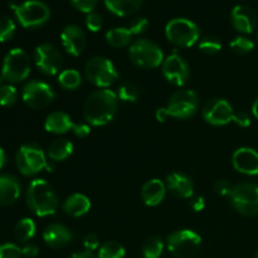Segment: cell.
Listing matches in <instances>:
<instances>
[{
	"mask_svg": "<svg viewBox=\"0 0 258 258\" xmlns=\"http://www.w3.org/2000/svg\"><path fill=\"white\" fill-rule=\"evenodd\" d=\"M63 211L70 217H82L87 214L91 209V202L86 196L80 193H75L68 197L62 206Z\"/></svg>",
	"mask_w": 258,
	"mask_h": 258,
	"instance_id": "cell-23",
	"label": "cell"
},
{
	"mask_svg": "<svg viewBox=\"0 0 258 258\" xmlns=\"http://www.w3.org/2000/svg\"><path fill=\"white\" fill-rule=\"evenodd\" d=\"M22 252L23 256L25 257H35L38 254V252H39V249H38V247L34 246V244H27L25 247H23Z\"/></svg>",
	"mask_w": 258,
	"mask_h": 258,
	"instance_id": "cell-46",
	"label": "cell"
},
{
	"mask_svg": "<svg viewBox=\"0 0 258 258\" xmlns=\"http://www.w3.org/2000/svg\"><path fill=\"white\" fill-rule=\"evenodd\" d=\"M254 258H258V251L256 252V254H254Z\"/></svg>",
	"mask_w": 258,
	"mask_h": 258,
	"instance_id": "cell-51",
	"label": "cell"
},
{
	"mask_svg": "<svg viewBox=\"0 0 258 258\" xmlns=\"http://www.w3.org/2000/svg\"><path fill=\"white\" fill-rule=\"evenodd\" d=\"M81 75L76 70H64L58 76V82L64 90H76L81 86Z\"/></svg>",
	"mask_w": 258,
	"mask_h": 258,
	"instance_id": "cell-29",
	"label": "cell"
},
{
	"mask_svg": "<svg viewBox=\"0 0 258 258\" xmlns=\"http://www.w3.org/2000/svg\"><path fill=\"white\" fill-rule=\"evenodd\" d=\"M83 246H85L86 251H96L98 248V246H100V238L97 237V234L88 233L83 238Z\"/></svg>",
	"mask_w": 258,
	"mask_h": 258,
	"instance_id": "cell-42",
	"label": "cell"
},
{
	"mask_svg": "<svg viewBox=\"0 0 258 258\" xmlns=\"http://www.w3.org/2000/svg\"><path fill=\"white\" fill-rule=\"evenodd\" d=\"M43 239L52 248H62L72 241V233L63 224L52 223L43 232Z\"/></svg>",
	"mask_w": 258,
	"mask_h": 258,
	"instance_id": "cell-20",
	"label": "cell"
},
{
	"mask_svg": "<svg viewBox=\"0 0 258 258\" xmlns=\"http://www.w3.org/2000/svg\"><path fill=\"white\" fill-rule=\"evenodd\" d=\"M166 188L178 198L190 199L194 193V184L188 175L181 173H171L166 176Z\"/></svg>",
	"mask_w": 258,
	"mask_h": 258,
	"instance_id": "cell-19",
	"label": "cell"
},
{
	"mask_svg": "<svg viewBox=\"0 0 258 258\" xmlns=\"http://www.w3.org/2000/svg\"><path fill=\"white\" fill-rule=\"evenodd\" d=\"M189 206L194 212H202L206 207V201L201 196H193L189 199Z\"/></svg>",
	"mask_w": 258,
	"mask_h": 258,
	"instance_id": "cell-44",
	"label": "cell"
},
{
	"mask_svg": "<svg viewBox=\"0 0 258 258\" xmlns=\"http://www.w3.org/2000/svg\"><path fill=\"white\" fill-rule=\"evenodd\" d=\"M131 60L140 68H156L164 62V54L158 44L148 39H139L128 49Z\"/></svg>",
	"mask_w": 258,
	"mask_h": 258,
	"instance_id": "cell-8",
	"label": "cell"
},
{
	"mask_svg": "<svg viewBox=\"0 0 258 258\" xmlns=\"http://www.w3.org/2000/svg\"><path fill=\"white\" fill-rule=\"evenodd\" d=\"M204 120L214 126H223L233 121V108L223 98H212L203 106Z\"/></svg>",
	"mask_w": 258,
	"mask_h": 258,
	"instance_id": "cell-14",
	"label": "cell"
},
{
	"mask_svg": "<svg viewBox=\"0 0 258 258\" xmlns=\"http://www.w3.org/2000/svg\"><path fill=\"white\" fill-rule=\"evenodd\" d=\"M232 163L237 171L246 175L258 174V153L251 148H241L234 151Z\"/></svg>",
	"mask_w": 258,
	"mask_h": 258,
	"instance_id": "cell-17",
	"label": "cell"
},
{
	"mask_svg": "<svg viewBox=\"0 0 258 258\" xmlns=\"http://www.w3.org/2000/svg\"><path fill=\"white\" fill-rule=\"evenodd\" d=\"M252 112H253L254 117L258 118V98L256 101H254L253 106H252Z\"/></svg>",
	"mask_w": 258,
	"mask_h": 258,
	"instance_id": "cell-50",
	"label": "cell"
},
{
	"mask_svg": "<svg viewBox=\"0 0 258 258\" xmlns=\"http://www.w3.org/2000/svg\"><path fill=\"white\" fill-rule=\"evenodd\" d=\"M233 121L241 127H248L251 125V116L244 111H239L233 115Z\"/></svg>",
	"mask_w": 258,
	"mask_h": 258,
	"instance_id": "cell-43",
	"label": "cell"
},
{
	"mask_svg": "<svg viewBox=\"0 0 258 258\" xmlns=\"http://www.w3.org/2000/svg\"><path fill=\"white\" fill-rule=\"evenodd\" d=\"M198 47L206 54H216L222 49V43L216 35H207L199 42Z\"/></svg>",
	"mask_w": 258,
	"mask_h": 258,
	"instance_id": "cell-33",
	"label": "cell"
},
{
	"mask_svg": "<svg viewBox=\"0 0 258 258\" xmlns=\"http://www.w3.org/2000/svg\"><path fill=\"white\" fill-rule=\"evenodd\" d=\"M229 198L238 213L247 217L258 214V185L256 184L242 183L233 186Z\"/></svg>",
	"mask_w": 258,
	"mask_h": 258,
	"instance_id": "cell-10",
	"label": "cell"
},
{
	"mask_svg": "<svg viewBox=\"0 0 258 258\" xmlns=\"http://www.w3.org/2000/svg\"><path fill=\"white\" fill-rule=\"evenodd\" d=\"M168 117H169V115H168V112H166L165 107L158 108V111H156V120H158L159 122H164V121H165Z\"/></svg>",
	"mask_w": 258,
	"mask_h": 258,
	"instance_id": "cell-47",
	"label": "cell"
},
{
	"mask_svg": "<svg viewBox=\"0 0 258 258\" xmlns=\"http://www.w3.org/2000/svg\"><path fill=\"white\" fill-rule=\"evenodd\" d=\"M231 22L234 29L243 34H249L257 25V15L253 9L246 5H237L231 13Z\"/></svg>",
	"mask_w": 258,
	"mask_h": 258,
	"instance_id": "cell-18",
	"label": "cell"
},
{
	"mask_svg": "<svg viewBox=\"0 0 258 258\" xmlns=\"http://www.w3.org/2000/svg\"><path fill=\"white\" fill-rule=\"evenodd\" d=\"M5 163H7V154H5L4 149L0 148V170L4 168Z\"/></svg>",
	"mask_w": 258,
	"mask_h": 258,
	"instance_id": "cell-49",
	"label": "cell"
},
{
	"mask_svg": "<svg viewBox=\"0 0 258 258\" xmlns=\"http://www.w3.org/2000/svg\"><path fill=\"white\" fill-rule=\"evenodd\" d=\"M125 248L122 244L115 241H108L101 246L98 251V258H123Z\"/></svg>",
	"mask_w": 258,
	"mask_h": 258,
	"instance_id": "cell-32",
	"label": "cell"
},
{
	"mask_svg": "<svg viewBox=\"0 0 258 258\" xmlns=\"http://www.w3.org/2000/svg\"><path fill=\"white\" fill-rule=\"evenodd\" d=\"M10 8L14 10L18 22L24 28L40 27L50 18L49 8L38 0H28L20 5L10 3Z\"/></svg>",
	"mask_w": 258,
	"mask_h": 258,
	"instance_id": "cell-5",
	"label": "cell"
},
{
	"mask_svg": "<svg viewBox=\"0 0 258 258\" xmlns=\"http://www.w3.org/2000/svg\"><path fill=\"white\" fill-rule=\"evenodd\" d=\"M73 125L75 123L72 122L71 116L62 111H57V112H52L50 115H48L44 122L45 130L50 134H57V135L72 130Z\"/></svg>",
	"mask_w": 258,
	"mask_h": 258,
	"instance_id": "cell-24",
	"label": "cell"
},
{
	"mask_svg": "<svg viewBox=\"0 0 258 258\" xmlns=\"http://www.w3.org/2000/svg\"><path fill=\"white\" fill-rule=\"evenodd\" d=\"M15 33V23L9 17L0 18V42H8Z\"/></svg>",
	"mask_w": 258,
	"mask_h": 258,
	"instance_id": "cell-36",
	"label": "cell"
},
{
	"mask_svg": "<svg viewBox=\"0 0 258 258\" xmlns=\"http://www.w3.org/2000/svg\"><path fill=\"white\" fill-rule=\"evenodd\" d=\"M70 258H96V256L90 251H82L77 252V253H73Z\"/></svg>",
	"mask_w": 258,
	"mask_h": 258,
	"instance_id": "cell-48",
	"label": "cell"
},
{
	"mask_svg": "<svg viewBox=\"0 0 258 258\" xmlns=\"http://www.w3.org/2000/svg\"><path fill=\"white\" fill-rule=\"evenodd\" d=\"M27 203L38 217L52 216L58 208V196L47 181L34 179L27 189Z\"/></svg>",
	"mask_w": 258,
	"mask_h": 258,
	"instance_id": "cell-2",
	"label": "cell"
},
{
	"mask_svg": "<svg viewBox=\"0 0 258 258\" xmlns=\"http://www.w3.org/2000/svg\"><path fill=\"white\" fill-rule=\"evenodd\" d=\"M199 106L198 96L191 90H179L174 92L165 106L169 117L184 120L197 112Z\"/></svg>",
	"mask_w": 258,
	"mask_h": 258,
	"instance_id": "cell-11",
	"label": "cell"
},
{
	"mask_svg": "<svg viewBox=\"0 0 258 258\" xmlns=\"http://www.w3.org/2000/svg\"><path fill=\"white\" fill-rule=\"evenodd\" d=\"M30 73V59L22 48H14L4 58L2 77L10 83H18L27 80Z\"/></svg>",
	"mask_w": 258,
	"mask_h": 258,
	"instance_id": "cell-7",
	"label": "cell"
},
{
	"mask_svg": "<svg viewBox=\"0 0 258 258\" xmlns=\"http://www.w3.org/2000/svg\"><path fill=\"white\" fill-rule=\"evenodd\" d=\"M85 73L92 85L101 88L108 87L118 78V73L113 63L105 57H93L87 60Z\"/></svg>",
	"mask_w": 258,
	"mask_h": 258,
	"instance_id": "cell-9",
	"label": "cell"
},
{
	"mask_svg": "<svg viewBox=\"0 0 258 258\" xmlns=\"http://www.w3.org/2000/svg\"><path fill=\"white\" fill-rule=\"evenodd\" d=\"M35 234V223L30 218H23L15 224L14 237L19 242H28Z\"/></svg>",
	"mask_w": 258,
	"mask_h": 258,
	"instance_id": "cell-28",
	"label": "cell"
},
{
	"mask_svg": "<svg viewBox=\"0 0 258 258\" xmlns=\"http://www.w3.org/2000/svg\"><path fill=\"white\" fill-rule=\"evenodd\" d=\"M163 75L166 78V81L173 83L174 86L185 85L189 80V67L185 60L180 57L176 52L166 57L163 62Z\"/></svg>",
	"mask_w": 258,
	"mask_h": 258,
	"instance_id": "cell-15",
	"label": "cell"
},
{
	"mask_svg": "<svg viewBox=\"0 0 258 258\" xmlns=\"http://www.w3.org/2000/svg\"><path fill=\"white\" fill-rule=\"evenodd\" d=\"M18 100L17 88L12 85L0 86V105L9 107L13 106Z\"/></svg>",
	"mask_w": 258,
	"mask_h": 258,
	"instance_id": "cell-34",
	"label": "cell"
},
{
	"mask_svg": "<svg viewBox=\"0 0 258 258\" xmlns=\"http://www.w3.org/2000/svg\"><path fill=\"white\" fill-rule=\"evenodd\" d=\"M73 151V145L67 139H57L49 144L48 156L53 161H63L71 156Z\"/></svg>",
	"mask_w": 258,
	"mask_h": 258,
	"instance_id": "cell-26",
	"label": "cell"
},
{
	"mask_svg": "<svg viewBox=\"0 0 258 258\" xmlns=\"http://www.w3.org/2000/svg\"><path fill=\"white\" fill-rule=\"evenodd\" d=\"M133 35L128 28H113L106 33V42L113 48H123L130 44Z\"/></svg>",
	"mask_w": 258,
	"mask_h": 258,
	"instance_id": "cell-27",
	"label": "cell"
},
{
	"mask_svg": "<svg viewBox=\"0 0 258 258\" xmlns=\"http://www.w3.org/2000/svg\"><path fill=\"white\" fill-rule=\"evenodd\" d=\"M60 39H62V44L67 53L71 55L82 54V52L86 48V35L82 28L78 27L76 24H70L62 30L60 34Z\"/></svg>",
	"mask_w": 258,
	"mask_h": 258,
	"instance_id": "cell-16",
	"label": "cell"
},
{
	"mask_svg": "<svg viewBox=\"0 0 258 258\" xmlns=\"http://www.w3.org/2000/svg\"><path fill=\"white\" fill-rule=\"evenodd\" d=\"M97 2L98 0H71V3H72L76 9L82 13H87V14L93 12V9L97 5Z\"/></svg>",
	"mask_w": 258,
	"mask_h": 258,
	"instance_id": "cell-39",
	"label": "cell"
},
{
	"mask_svg": "<svg viewBox=\"0 0 258 258\" xmlns=\"http://www.w3.org/2000/svg\"><path fill=\"white\" fill-rule=\"evenodd\" d=\"M34 60L40 72L48 76L57 75L63 64L62 54L58 48L50 43H43L35 48Z\"/></svg>",
	"mask_w": 258,
	"mask_h": 258,
	"instance_id": "cell-13",
	"label": "cell"
},
{
	"mask_svg": "<svg viewBox=\"0 0 258 258\" xmlns=\"http://www.w3.org/2000/svg\"><path fill=\"white\" fill-rule=\"evenodd\" d=\"M148 25H149V22L146 18L139 17V18H135V19L131 20L130 25H128V29L131 30V33H133V34H141V33L145 32L146 28H148Z\"/></svg>",
	"mask_w": 258,
	"mask_h": 258,
	"instance_id": "cell-40",
	"label": "cell"
},
{
	"mask_svg": "<svg viewBox=\"0 0 258 258\" xmlns=\"http://www.w3.org/2000/svg\"><path fill=\"white\" fill-rule=\"evenodd\" d=\"M20 190L22 186L14 175H0V206H10L15 203L20 197Z\"/></svg>",
	"mask_w": 258,
	"mask_h": 258,
	"instance_id": "cell-21",
	"label": "cell"
},
{
	"mask_svg": "<svg viewBox=\"0 0 258 258\" xmlns=\"http://www.w3.org/2000/svg\"><path fill=\"white\" fill-rule=\"evenodd\" d=\"M118 97L111 90H97L91 93L83 105V116L93 126H103L115 118Z\"/></svg>",
	"mask_w": 258,
	"mask_h": 258,
	"instance_id": "cell-1",
	"label": "cell"
},
{
	"mask_svg": "<svg viewBox=\"0 0 258 258\" xmlns=\"http://www.w3.org/2000/svg\"><path fill=\"white\" fill-rule=\"evenodd\" d=\"M164 243L159 237H150L143 244V254L145 258H159L163 253Z\"/></svg>",
	"mask_w": 258,
	"mask_h": 258,
	"instance_id": "cell-31",
	"label": "cell"
},
{
	"mask_svg": "<svg viewBox=\"0 0 258 258\" xmlns=\"http://www.w3.org/2000/svg\"><path fill=\"white\" fill-rule=\"evenodd\" d=\"M72 131L75 133L76 136H78V138H86V136L90 135L91 128L87 123H75Z\"/></svg>",
	"mask_w": 258,
	"mask_h": 258,
	"instance_id": "cell-45",
	"label": "cell"
},
{
	"mask_svg": "<svg viewBox=\"0 0 258 258\" xmlns=\"http://www.w3.org/2000/svg\"><path fill=\"white\" fill-rule=\"evenodd\" d=\"M231 49L236 54H247L253 49L254 44L249 38L247 37H237L231 42Z\"/></svg>",
	"mask_w": 258,
	"mask_h": 258,
	"instance_id": "cell-35",
	"label": "cell"
},
{
	"mask_svg": "<svg viewBox=\"0 0 258 258\" xmlns=\"http://www.w3.org/2000/svg\"><path fill=\"white\" fill-rule=\"evenodd\" d=\"M143 2L144 0H105V5L117 17H128L140 9Z\"/></svg>",
	"mask_w": 258,
	"mask_h": 258,
	"instance_id": "cell-25",
	"label": "cell"
},
{
	"mask_svg": "<svg viewBox=\"0 0 258 258\" xmlns=\"http://www.w3.org/2000/svg\"><path fill=\"white\" fill-rule=\"evenodd\" d=\"M213 188H214V191H216L218 196L226 197L231 194L233 186H232V184L229 183L227 179H219V180H217L216 183H214Z\"/></svg>",
	"mask_w": 258,
	"mask_h": 258,
	"instance_id": "cell-41",
	"label": "cell"
},
{
	"mask_svg": "<svg viewBox=\"0 0 258 258\" xmlns=\"http://www.w3.org/2000/svg\"><path fill=\"white\" fill-rule=\"evenodd\" d=\"M166 193V185L159 179H151V180L146 181L145 185L143 186L141 190V198H143L144 203L146 206L155 207L163 202L165 198Z\"/></svg>",
	"mask_w": 258,
	"mask_h": 258,
	"instance_id": "cell-22",
	"label": "cell"
},
{
	"mask_svg": "<svg viewBox=\"0 0 258 258\" xmlns=\"http://www.w3.org/2000/svg\"><path fill=\"white\" fill-rule=\"evenodd\" d=\"M102 25V17L98 13L92 12L90 14H87V17H86V27L88 28V30H91V32H98V30H101Z\"/></svg>",
	"mask_w": 258,
	"mask_h": 258,
	"instance_id": "cell-38",
	"label": "cell"
},
{
	"mask_svg": "<svg viewBox=\"0 0 258 258\" xmlns=\"http://www.w3.org/2000/svg\"><path fill=\"white\" fill-rule=\"evenodd\" d=\"M169 252L178 258H190L196 256L202 247V237L190 229H180L166 239Z\"/></svg>",
	"mask_w": 258,
	"mask_h": 258,
	"instance_id": "cell-6",
	"label": "cell"
},
{
	"mask_svg": "<svg viewBox=\"0 0 258 258\" xmlns=\"http://www.w3.org/2000/svg\"><path fill=\"white\" fill-rule=\"evenodd\" d=\"M22 248L13 243H4L0 246V258H22Z\"/></svg>",
	"mask_w": 258,
	"mask_h": 258,
	"instance_id": "cell-37",
	"label": "cell"
},
{
	"mask_svg": "<svg viewBox=\"0 0 258 258\" xmlns=\"http://www.w3.org/2000/svg\"><path fill=\"white\" fill-rule=\"evenodd\" d=\"M117 97L125 102H135L140 97V87L135 82L126 81L118 88Z\"/></svg>",
	"mask_w": 258,
	"mask_h": 258,
	"instance_id": "cell-30",
	"label": "cell"
},
{
	"mask_svg": "<svg viewBox=\"0 0 258 258\" xmlns=\"http://www.w3.org/2000/svg\"><path fill=\"white\" fill-rule=\"evenodd\" d=\"M165 35L169 42L176 47H193L199 40L201 30L198 25L185 18H175L170 20L165 27Z\"/></svg>",
	"mask_w": 258,
	"mask_h": 258,
	"instance_id": "cell-4",
	"label": "cell"
},
{
	"mask_svg": "<svg viewBox=\"0 0 258 258\" xmlns=\"http://www.w3.org/2000/svg\"><path fill=\"white\" fill-rule=\"evenodd\" d=\"M15 163L20 173L25 176L35 175L43 169H47L48 171L53 170V166L48 164L44 151L37 144H25L20 146L15 155Z\"/></svg>",
	"mask_w": 258,
	"mask_h": 258,
	"instance_id": "cell-3",
	"label": "cell"
},
{
	"mask_svg": "<svg viewBox=\"0 0 258 258\" xmlns=\"http://www.w3.org/2000/svg\"><path fill=\"white\" fill-rule=\"evenodd\" d=\"M22 98L29 107L40 110L45 108L54 100V92L52 87L42 81H30L25 83L22 91Z\"/></svg>",
	"mask_w": 258,
	"mask_h": 258,
	"instance_id": "cell-12",
	"label": "cell"
}]
</instances>
